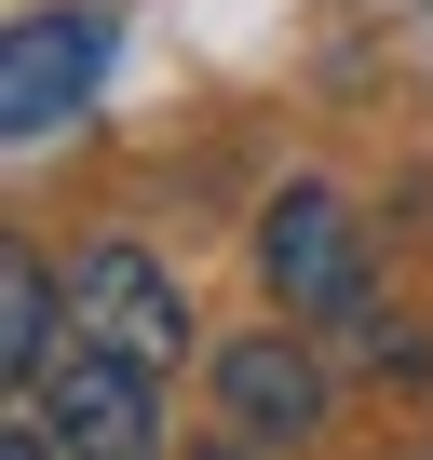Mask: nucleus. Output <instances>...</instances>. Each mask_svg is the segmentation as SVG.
<instances>
[{
	"instance_id": "obj_5",
	"label": "nucleus",
	"mask_w": 433,
	"mask_h": 460,
	"mask_svg": "<svg viewBox=\"0 0 433 460\" xmlns=\"http://www.w3.org/2000/svg\"><path fill=\"white\" fill-rule=\"evenodd\" d=\"M216 420H231L244 447H298V433H325V366L285 325H258V339L216 352Z\"/></svg>"
},
{
	"instance_id": "obj_3",
	"label": "nucleus",
	"mask_w": 433,
	"mask_h": 460,
	"mask_svg": "<svg viewBox=\"0 0 433 460\" xmlns=\"http://www.w3.org/2000/svg\"><path fill=\"white\" fill-rule=\"evenodd\" d=\"M68 325H82L95 352H136V366H176V352H190V298H176V271H163L149 244L68 258Z\"/></svg>"
},
{
	"instance_id": "obj_1",
	"label": "nucleus",
	"mask_w": 433,
	"mask_h": 460,
	"mask_svg": "<svg viewBox=\"0 0 433 460\" xmlns=\"http://www.w3.org/2000/svg\"><path fill=\"white\" fill-rule=\"evenodd\" d=\"M258 271H271L285 312H312V325H339V339H393V325H379V285H366V217H352L339 190L298 176V190L258 217Z\"/></svg>"
},
{
	"instance_id": "obj_6",
	"label": "nucleus",
	"mask_w": 433,
	"mask_h": 460,
	"mask_svg": "<svg viewBox=\"0 0 433 460\" xmlns=\"http://www.w3.org/2000/svg\"><path fill=\"white\" fill-rule=\"evenodd\" d=\"M55 325H68V285H55V271L14 244V258H0V366H14L28 393H41V379H55V352H68Z\"/></svg>"
},
{
	"instance_id": "obj_4",
	"label": "nucleus",
	"mask_w": 433,
	"mask_h": 460,
	"mask_svg": "<svg viewBox=\"0 0 433 460\" xmlns=\"http://www.w3.org/2000/svg\"><path fill=\"white\" fill-rule=\"evenodd\" d=\"M95 68H109V28L95 14H14V41H0V136L41 149L55 122H82Z\"/></svg>"
},
{
	"instance_id": "obj_8",
	"label": "nucleus",
	"mask_w": 433,
	"mask_h": 460,
	"mask_svg": "<svg viewBox=\"0 0 433 460\" xmlns=\"http://www.w3.org/2000/svg\"><path fill=\"white\" fill-rule=\"evenodd\" d=\"M203 460H231V447H203Z\"/></svg>"
},
{
	"instance_id": "obj_2",
	"label": "nucleus",
	"mask_w": 433,
	"mask_h": 460,
	"mask_svg": "<svg viewBox=\"0 0 433 460\" xmlns=\"http://www.w3.org/2000/svg\"><path fill=\"white\" fill-rule=\"evenodd\" d=\"M41 420H55V447H68V460H149V447H163V366L68 339V352H55V379H41Z\"/></svg>"
},
{
	"instance_id": "obj_7",
	"label": "nucleus",
	"mask_w": 433,
	"mask_h": 460,
	"mask_svg": "<svg viewBox=\"0 0 433 460\" xmlns=\"http://www.w3.org/2000/svg\"><path fill=\"white\" fill-rule=\"evenodd\" d=\"M0 460H68V447H55V420H41V406H28V420H14V433H0Z\"/></svg>"
}]
</instances>
